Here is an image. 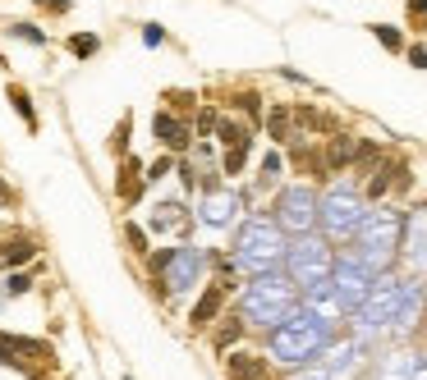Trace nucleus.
I'll return each instance as SVG.
<instances>
[{
  "label": "nucleus",
  "mask_w": 427,
  "mask_h": 380,
  "mask_svg": "<svg viewBox=\"0 0 427 380\" xmlns=\"http://www.w3.org/2000/svg\"><path fill=\"white\" fill-rule=\"evenodd\" d=\"M331 344V321H322L313 307H294V312L285 316L280 326L267 330V348H271V358L285 362V367H308V362H317Z\"/></svg>",
  "instance_id": "obj_1"
},
{
  "label": "nucleus",
  "mask_w": 427,
  "mask_h": 380,
  "mask_svg": "<svg viewBox=\"0 0 427 380\" xmlns=\"http://www.w3.org/2000/svg\"><path fill=\"white\" fill-rule=\"evenodd\" d=\"M354 239H359V252H354V257H359L373 275H386L395 261H400V248H405V211L373 202V211L363 216Z\"/></svg>",
  "instance_id": "obj_2"
},
{
  "label": "nucleus",
  "mask_w": 427,
  "mask_h": 380,
  "mask_svg": "<svg viewBox=\"0 0 427 380\" xmlns=\"http://www.w3.org/2000/svg\"><path fill=\"white\" fill-rule=\"evenodd\" d=\"M285 248H290V234L271 216H253L239 225L230 261H234V271H244V275H267V271L285 266Z\"/></svg>",
  "instance_id": "obj_3"
},
{
  "label": "nucleus",
  "mask_w": 427,
  "mask_h": 380,
  "mask_svg": "<svg viewBox=\"0 0 427 380\" xmlns=\"http://www.w3.org/2000/svg\"><path fill=\"white\" fill-rule=\"evenodd\" d=\"M299 289L294 280L285 271H267V275H253L248 289H244V303H239V316H244V326H257V330H271L280 326L285 316L299 307Z\"/></svg>",
  "instance_id": "obj_4"
},
{
  "label": "nucleus",
  "mask_w": 427,
  "mask_h": 380,
  "mask_svg": "<svg viewBox=\"0 0 427 380\" xmlns=\"http://www.w3.org/2000/svg\"><path fill=\"white\" fill-rule=\"evenodd\" d=\"M331 266H336V248H331V239H317V229H313V234H299L285 248L280 271L294 280L299 294H317V289L331 284Z\"/></svg>",
  "instance_id": "obj_5"
},
{
  "label": "nucleus",
  "mask_w": 427,
  "mask_h": 380,
  "mask_svg": "<svg viewBox=\"0 0 427 380\" xmlns=\"http://www.w3.org/2000/svg\"><path fill=\"white\" fill-rule=\"evenodd\" d=\"M363 216H368V202H363L359 188L336 184V188H327V193L317 197V229H322V239H331V243L354 239Z\"/></svg>",
  "instance_id": "obj_6"
},
{
  "label": "nucleus",
  "mask_w": 427,
  "mask_h": 380,
  "mask_svg": "<svg viewBox=\"0 0 427 380\" xmlns=\"http://www.w3.org/2000/svg\"><path fill=\"white\" fill-rule=\"evenodd\" d=\"M317 188H308V184H290L280 188V197H276V207H271V220L290 234V239H299V234H313L317 229Z\"/></svg>",
  "instance_id": "obj_7"
},
{
  "label": "nucleus",
  "mask_w": 427,
  "mask_h": 380,
  "mask_svg": "<svg viewBox=\"0 0 427 380\" xmlns=\"http://www.w3.org/2000/svg\"><path fill=\"white\" fill-rule=\"evenodd\" d=\"M373 284H377V275L368 271L359 257H336L327 289L340 298V307H345V312H359V307L368 303V294H373Z\"/></svg>",
  "instance_id": "obj_8"
},
{
  "label": "nucleus",
  "mask_w": 427,
  "mask_h": 380,
  "mask_svg": "<svg viewBox=\"0 0 427 380\" xmlns=\"http://www.w3.org/2000/svg\"><path fill=\"white\" fill-rule=\"evenodd\" d=\"M152 133L156 142H161L170 156H188L193 152V120H184V115H175V110H156L152 115Z\"/></svg>",
  "instance_id": "obj_9"
},
{
  "label": "nucleus",
  "mask_w": 427,
  "mask_h": 380,
  "mask_svg": "<svg viewBox=\"0 0 427 380\" xmlns=\"http://www.w3.org/2000/svg\"><path fill=\"white\" fill-rule=\"evenodd\" d=\"M225 298H230V284H225V280L202 284V294H197L193 312H188V326H193V330H207L211 321H220V312H225Z\"/></svg>",
  "instance_id": "obj_10"
},
{
  "label": "nucleus",
  "mask_w": 427,
  "mask_h": 380,
  "mask_svg": "<svg viewBox=\"0 0 427 380\" xmlns=\"http://www.w3.org/2000/svg\"><path fill=\"white\" fill-rule=\"evenodd\" d=\"M142 188H147V179H142V156L124 152L120 156V174H115V197H120V207H138Z\"/></svg>",
  "instance_id": "obj_11"
},
{
  "label": "nucleus",
  "mask_w": 427,
  "mask_h": 380,
  "mask_svg": "<svg viewBox=\"0 0 427 380\" xmlns=\"http://www.w3.org/2000/svg\"><path fill=\"white\" fill-rule=\"evenodd\" d=\"M400 170H405L400 156H382L373 170L363 174V202H382V197L395 188V174H400Z\"/></svg>",
  "instance_id": "obj_12"
},
{
  "label": "nucleus",
  "mask_w": 427,
  "mask_h": 380,
  "mask_svg": "<svg viewBox=\"0 0 427 380\" xmlns=\"http://www.w3.org/2000/svg\"><path fill=\"white\" fill-rule=\"evenodd\" d=\"M354 161H359V138H350V133H331L327 147H322V165H327V174L354 170Z\"/></svg>",
  "instance_id": "obj_13"
},
{
  "label": "nucleus",
  "mask_w": 427,
  "mask_h": 380,
  "mask_svg": "<svg viewBox=\"0 0 427 380\" xmlns=\"http://www.w3.org/2000/svg\"><path fill=\"white\" fill-rule=\"evenodd\" d=\"M225 376H230V380H271V367H267L262 353L234 348L230 358H225Z\"/></svg>",
  "instance_id": "obj_14"
},
{
  "label": "nucleus",
  "mask_w": 427,
  "mask_h": 380,
  "mask_svg": "<svg viewBox=\"0 0 427 380\" xmlns=\"http://www.w3.org/2000/svg\"><path fill=\"white\" fill-rule=\"evenodd\" d=\"M262 124H267V138L276 142V147H290V142H299L304 133H299V124H294V106H271L262 115Z\"/></svg>",
  "instance_id": "obj_15"
},
{
  "label": "nucleus",
  "mask_w": 427,
  "mask_h": 380,
  "mask_svg": "<svg viewBox=\"0 0 427 380\" xmlns=\"http://www.w3.org/2000/svg\"><path fill=\"white\" fill-rule=\"evenodd\" d=\"M239 197L234 193H216V188H207V202H202V220L207 225H216V229H225V225H234L239 220Z\"/></svg>",
  "instance_id": "obj_16"
},
{
  "label": "nucleus",
  "mask_w": 427,
  "mask_h": 380,
  "mask_svg": "<svg viewBox=\"0 0 427 380\" xmlns=\"http://www.w3.org/2000/svg\"><path fill=\"white\" fill-rule=\"evenodd\" d=\"M33 257H37L33 234H10V239H0V271H5V266H28Z\"/></svg>",
  "instance_id": "obj_17"
},
{
  "label": "nucleus",
  "mask_w": 427,
  "mask_h": 380,
  "mask_svg": "<svg viewBox=\"0 0 427 380\" xmlns=\"http://www.w3.org/2000/svg\"><path fill=\"white\" fill-rule=\"evenodd\" d=\"M244 330H248V326H244L239 312H234V316H220V330L211 335V353H216V358H225V353H230V348L244 339Z\"/></svg>",
  "instance_id": "obj_18"
},
{
  "label": "nucleus",
  "mask_w": 427,
  "mask_h": 380,
  "mask_svg": "<svg viewBox=\"0 0 427 380\" xmlns=\"http://www.w3.org/2000/svg\"><path fill=\"white\" fill-rule=\"evenodd\" d=\"M10 106H14V115L23 120V129H28V133L42 129V120H37V106H33V97H28V87H23V83H10Z\"/></svg>",
  "instance_id": "obj_19"
},
{
  "label": "nucleus",
  "mask_w": 427,
  "mask_h": 380,
  "mask_svg": "<svg viewBox=\"0 0 427 380\" xmlns=\"http://www.w3.org/2000/svg\"><path fill=\"white\" fill-rule=\"evenodd\" d=\"M152 225H156V229H170V234H188V207H179V202H165V207H156Z\"/></svg>",
  "instance_id": "obj_20"
},
{
  "label": "nucleus",
  "mask_w": 427,
  "mask_h": 380,
  "mask_svg": "<svg viewBox=\"0 0 427 380\" xmlns=\"http://www.w3.org/2000/svg\"><path fill=\"white\" fill-rule=\"evenodd\" d=\"M161 106H165V110H175V115H184V120H193L197 92H188V87H165V92H161Z\"/></svg>",
  "instance_id": "obj_21"
},
{
  "label": "nucleus",
  "mask_w": 427,
  "mask_h": 380,
  "mask_svg": "<svg viewBox=\"0 0 427 380\" xmlns=\"http://www.w3.org/2000/svg\"><path fill=\"white\" fill-rule=\"evenodd\" d=\"M129 133H133V115H120V124L110 129V138H106V152L120 161L124 152H129Z\"/></svg>",
  "instance_id": "obj_22"
},
{
  "label": "nucleus",
  "mask_w": 427,
  "mask_h": 380,
  "mask_svg": "<svg viewBox=\"0 0 427 380\" xmlns=\"http://www.w3.org/2000/svg\"><path fill=\"white\" fill-rule=\"evenodd\" d=\"M373 37L382 42V51H391V55H405V33H400L395 23H373Z\"/></svg>",
  "instance_id": "obj_23"
},
{
  "label": "nucleus",
  "mask_w": 427,
  "mask_h": 380,
  "mask_svg": "<svg viewBox=\"0 0 427 380\" xmlns=\"http://www.w3.org/2000/svg\"><path fill=\"white\" fill-rule=\"evenodd\" d=\"M65 46H69V55H74V60H92V55L101 51V37H97V33H74Z\"/></svg>",
  "instance_id": "obj_24"
},
{
  "label": "nucleus",
  "mask_w": 427,
  "mask_h": 380,
  "mask_svg": "<svg viewBox=\"0 0 427 380\" xmlns=\"http://www.w3.org/2000/svg\"><path fill=\"white\" fill-rule=\"evenodd\" d=\"M230 106L239 110V115H248V124H253V129L262 124V92H239V97H234Z\"/></svg>",
  "instance_id": "obj_25"
},
{
  "label": "nucleus",
  "mask_w": 427,
  "mask_h": 380,
  "mask_svg": "<svg viewBox=\"0 0 427 380\" xmlns=\"http://www.w3.org/2000/svg\"><path fill=\"white\" fill-rule=\"evenodd\" d=\"M124 243H129L133 257H147V252H152V239H147V229H142L138 220H124Z\"/></svg>",
  "instance_id": "obj_26"
},
{
  "label": "nucleus",
  "mask_w": 427,
  "mask_h": 380,
  "mask_svg": "<svg viewBox=\"0 0 427 380\" xmlns=\"http://www.w3.org/2000/svg\"><path fill=\"white\" fill-rule=\"evenodd\" d=\"M216 133H220V147H234V142H253V124L220 120V124H216Z\"/></svg>",
  "instance_id": "obj_27"
},
{
  "label": "nucleus",
  "mask_w": 427,
  "mask_h": 380,
  "mask_svg": "<svg viewBox=\"0 0 427 380\" xmlns=\"http://www.w3.org/2000/svg\"><path fill=\"white\" fill-rule=\"evenodd\" d=\"M248 147H253V142H234V147H225L220 174H244V165H248Z\"/></svg>",
  "instance_id": "obj_28"
},
{
  "label": "nucleus",
  "mask_w": 427,
  "mask_h": 380,
  "mask_svg": "<svg viewBox=\"0 0 427 380\" xmlns=\"http://www.w3.org/2000/svg\"><path fill=\"white\" fill-rule=\"evenodd\" d=\"M216 124H220V110H193V138H211L216 133Z\"/></svg>",
  "instance_id": "obj_29"
},
{
  "label": "nucleus",
  "mask_w": 427,
  "mask_h": 380,
  "mask_svg": "<svg viewBox=\"0 0 427 380\" xmlns=\"http://www.w3.org/2000/svg\"><path fill=\"white\" fill-rule=\"evenodd\" d=\"M170 170H175V156L165 152V156H156V161L147 165V170H142V179H147V184H161V179H165Z\"/></svg>",
  "instance_id": "obj_30"
},
{
  "label": "nucleus",
  "mask_w": 427,
  "mask_h": 380,
  "mask_svg": "<svg viewBox=\"0 0 427 380\" xmlns=\"http://www.w3.org/2000/svg\"><path fill=\"white\" fill-rule=\"evenodd\" d=\"M405 14L414 33H427V0H405Z\"/></svg>",
  "instance_id": "obj_31"
},
{
  "label": "nucleus",
  "mask_w": 427,
  "mask_h": 380,
  "mask_svg": "<svg viewBox=\"0 0 427 380\" xmlns=\"http://www.w3.org/2000/svg\"><path fill=\"white\" fill-rule=\"evenodd\" d=\"M14 37H23V42H33V46L46 42V33H42V28H33V23H14Z\"/></svg>",
  "instance_id": "obj_32"
},
{
  "label": "nucleus",
  "mask_w": 427,
  "mask_h": 380,
  "mask_svg": "<svg viewBox=\"0 0 427 380\" xmlns=\"http://www.w3.org/2000/svg\"><path fill=\"white\" fill-rule=\"evenodd\" d=\"M28 289H33V275H10V284H5V294H10V298H19V294H28Z\"/></svg>",
  "instance_id": "obj_33"
},
{
  "label": "nucleus",
  "mask_w": 427,
  "mask_h": 380,
  "mask_svg": "<svg viewBox=\"0 0 427 380\" xmlns=\"http://www.w3.org/2000/svg\"><path fill=\"white\" fill-rule=\"evenodd\" d=\"M290 380H336V376H331L327 367H313V362H308V367H299V371H294V376H290Z\"/></svg>",
  "instance_id": "obj_34"
},
{
  "label": "nucleus",
  "mask_w": 427,
  "mask_h": 380,
  "mask_svg": "<svg viewBox=\"0 0 427 380\" xmlns=\"http://www.w3.org/2000/svg\"><path fill=\"white\" fill-rule=\"evenodd\" d=\"M405 55L414 69H427V46H405Z\"/></svg>",
  "instance_id": "obj_35"
},
{
  "label": "nucleus",
  "mask_w": 427,
  "mask_h": 380,
  "mask_svg": "<svg viewBox=\"0 0 427 380\" xmlns=\"http://www.w3.org/2000/svg\"><path fill=\"white\" fill-rule=\"evenodd\" d=\"M142 42H147V46H161V42H165L161 23H147V28H142Z\"/></svg>",
  "instance_id": "obj_36"
},
{
  "label": "nucleus",
  "mask_w": 427,
  "mask_h": 380,
  "mask_svg": "<svg viewBox=\"0 0 427 380\" xmlns=\"http://www.w3.org/2000/svg\"><path fill=\"white\" fill-rule=\"evenodd\" d=\"M42 10H46V14H69V10H74V0H46Z\"/></svg>",
  "instance_id": "obj_37"
},
{
  "label": "nucleus",
  "mask_w": 427,
  "mask_h": 380,
  "mask_svg": "<svg viewBox=\"0 0 427 380\" xmlns=\"http://www.w3.org/2000/svg\"><path fill=\"white\" fill-rule=\"evenodd\" d=\"M14 202H19V193H14V188L0 179V207H14Z\"/></svg>",
  "instance_id": "obj_38"
},
{
  "label": "nucleus",
  "mask_w": 427,
  "mask_h": 380,
  "mask_svg": "<svg viewBox=\"0 0 427 380\" xmlns=\"http://www.w3.org/2000/svg\"><path fill=\"white\" fill-rule=\"evenodd\" d=\"M0 239H5V225H0Z\"/></svg>",
  "instance_id": "obj_39"
},
{
  "label": "nucleus",
  "mask_w": 427,
  "mask_h": 380,
  "mask_svg": "<svg viewBox=\"0 0 427 380\" xmlns=\"http://www.w3.org/2000/svg\"><path fill=\"white\" fill-rule=\"evenodd\" d=\"M33 5H46V0H33Z\"/></svg>",
  "instance_id": "obj_40"
}]
</instances>
